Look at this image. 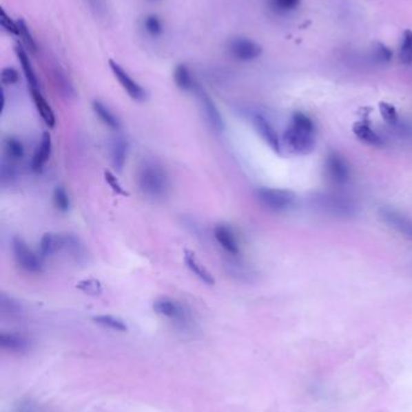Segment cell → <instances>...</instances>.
I'll use <instances>...</instances> for the list:
<instances>
[{"label":"cell","mask_w":412,"mask_h":412,"mask_svg":"<svg viewBox=\"0 0 412 412\" xmlns=\"http://www.w3.org/2000/svg\"><path fill=\"white\" fill-rule=\"evenodd\" d=\"M325 166L329 176L334 180L335 182L344 184L349 179V164L344 157L339 155L338 152H331L327 157Z\"/></svg>","instance_id":"11"},{"label":"cell","mask_w":412,"mask_h":412,"mask_svg":"<svg viewBox=\"0 0 412 412\" xmlns=\"http://www.w3.org/2000/svg\"><path fill=\"white\" fill-rule=\"evenodd\" d=\"M52 152V139L49 131H45L40 141L38 149L35 150L34 155L32 158V170L35 173H40L44 169L45 164L49 162Z\"/></svg>","instance_id":"14"},{"label":"cell","mask_w":412,"mask_h":412,"mask_svg":"<svg viewBox=\"0 0 412 412\" xmlns=\"http://www.w3.org/2000/svg\"><path fill=\"white\" fill-rule=\"evenodd\" d=\"M16 412H40V409L32 399H23L17 404Z\"/></svg>","instance_id":"39"},{"label":"cell","mask_w":412,"mask_h":412,"mask_svg":"<svg viewBox=\"0 0 412 412\" xmlns=\"http://www.w3.org/2000/svg\"><path fill=\"white\" fill-rule=\"evenodd\" d=\"M253 126L256 128V133L259 134L261 139L265 141L266 145L269 146L271 150L275 151L276 153L280 155V150H282L280 136L270 122L261 115H256L253 117Z\"/></svg>","instance_id":"10"},{"label":"cell","mask_w":412,"mask_h":412,"mask_svg":"<svg viewBox=\"0 0 412 412\" xmlns=\"http://www.w3.org/2000/svg\"><path fill=\"white\" fill-rule=\"evenodd\" d=\"M109 67L112 69L115 78L121 85L123 91L127 93L128 96L132 98L133 100L143 102V100L147 99V91L136 80H133L131 78V75L120 64L116 63L113 59H110L109 61Z\"/></svg>","instance_id":"5"},{"label":"cell","mask_w":412,"mask_h":412,"mask_svg":"<svg viewBox=\"0 0 412 412\" xmlns=\"http://www.w3.org/2000/svg\"><path fill=\"white\" fill-rule=\"evenodd\" d=\"M30 93H32L35 107H37L40 116L43 118V121L46 123V126L54 128V124H56V116H54V110H52L49 102L43 96V93L40 92V89H30Z\"/></svg>","instance_id":"19"},{"label":"cell","mask_w":412,"mask_h":412,"mask_svg":"<svg viewBox=\"0 0 412 412\" xmlns=\"http://www.w3.org/2000/svg\"><path fill=\"white\" fill-rule=\"evenodd\" d=\"M301 0H270V6L274 10L278 12L293 11L300 6Z\"/></svg>","instance_id":"34"},{"label":"cell","mask_w":412,"mask_h":412,"mask_svg":"<svg viewBox=\"0 0 412 412\" xmlns=\"http://www.w3.org/2000/svg\"><path fill=\"white\" fill-rule=\"evenodd\" d=\"M399 59L402 64L412 63V32L405 30L402 34V45L399 51Z\"/></svg>","instance_id":"28"},{"label":"cell","mask_w":412,"mask_h":412,"mask_svg":"<svg viewBox=\"0 0 412 412\" xmlns=\"http://www.w3.org/2000/svg\"><path fill=\"white\" fill-rule=\"evenodd\" d=\"M79 291L91 296H99L103 293V285L96 279H85L76 285Z\"/></svg>","instance_id":"26"},{"label":"cell","mask_w":412,"mask_h":412,"mask_svg":"<svg viewBox=\"0 0 412 412\" xmlns=\"http://www.w3.org/2000/svg\"><path fill=\"white\" fill-rule=\"evenodd\" d=\"M64 243H65V237L61 234L45 233L40 239L39 254L41 259L52 257L56 253L64 250Z\"/></svg>","instance_id":"12"},{"label":"cell","mask_w":412,"mask_h":412,"mask_svg":"<svg viewBox=\"0 0 412 412\" xmlns=\"http://www.w3.org/2000/svg\"><path fill=\"white\" fill-rule=\"evenodd\" d=\"M378 107H380V112H381L383 120L386 123L391 124V126L397 123L398 112L394 105L389 104V102H381L378 104Z\"/></svg>","instance_id":"32"},{"label":"cell","mask_w":412,"mask_h":412,"mask_svg":"<svg viewBox=\"0 0 412 412\" xmlns=\"http://www.w3.org/2000/svg\"><path fill=\"white\" fill-rule=\"evenodd\" d=\"M259 203L272 211H285L294 206L296 195L289 189L260 187L256 191Z\"/></svg>","instance_id":"3"},{"label":"cell","mask_w":412,"mask_h":412,"mask_svg":"<svg viewBox=\"0 0 412 412\" xmlns=\"http://www.w3.org/2000/svg\"><path fill=\"white\" fill-rule=\"evenodd\" d=\"M0 347L14 354H25L30 349V340L16 333H1Z\"/></svg>","instance_id":"15"},{"label":"cell","mask_w":412,"mask_h":412,"mask_svg":"<svg viewBox=\"0 0 412 412\" xmlns=\"http://www.w3.org/2000/svg\"><path fill=\"white\" fill-rule=\"evenodd\" d=\"M54 83L57 85V87H59L61 92L64 93L65 96H70L73 94L74 88L72 86V83H69L67 75L61 70L59 68H56L54 70Z\"/></svg>","instance_id":"31"},{"label":"cell","mask_w":412,"mask_h":412,"mask_svg":"<svg viewBox=\"0 0 412 412\" xmlns=\"http://www.w3.org/2000/svg\"><path fill=\"white\" fill-rule=\"evenodd\" d=\"M229 51L234 58L242 62H251L259 58L262 54L260 45L248 38H235L231 40Z\"/></svg>","instance_id":"7"},{"label":"cell","mask_w":412,"mask_h":412,"mask_svg":"<svg viewBox=\"0 0 412 412\" xmlns=\"http://www.w3.org/2000/svg\"><path fill=\"white\" fill-rule=\"evenodd\" d=\"M92 109H94L96 116L99 117V121L102 122L104 126L108 127L113 131H119L121 128L120 120L114 115V112L103 102L94 100L92 102Z\"/></svg>","instance_id":"21"},{"label":"cell","mask_w":412,"mask_h":412,"mask_svg":"<svg viewBox=\"0 0 412 412\" xmlns=\"http://www.w3.org/2000/svg\"><path fill=\"white\" fill-rule=\"evenodd\" d=\"M353 133L359 140L363 141L364 144H367V145L381 147L384 144L382 138L373 131L369 124V122H356L353 124Z\"/></svg>","instance_id":"17"},{"label":"cell","mask_w":412,"mask_h":412,"mask_svg":"<svg viewBox=\"0 0 412 412\" xmlns=\"http://www.w3.org/2000/svg\"><path fill=\"white\" fill-rule=\"evenodd\" d=\"M0 22H1V27L12 35H19V25H17V21L11 20L10 16L6 15V12L4 10L0 11Z\"/></svg>","instance_id":"36"},{"label":"cell","mask_w":412,"mask_h":412,"mask_svg":"<svg viewBox=\"0 0 412 412\" xmlns=\"http://www.w3.org/2000/svg\"><path fill=\"white\" fill-rule=\"evenodd\" d=\"M285 145L296 155H307L312 152L316 144L314 123L302 112H295L288 129L283 134Z\"/></svg>","instance_id":"1"},{"label":"cell","mask_w":412,"mask_h":412,"mask_svg":"<svg viewBox=\"0 0 412 412\" xmlns=\"http://www.w3.org/2000/svg\"><path fill=\"white\" fill-rule=\"evenodd\" d=\"M216 243L225 250L226 252L236 256L240 253V245L237 241L235 233L226 224H218L213 230Z\"/></svg>","instance_id":"13"},{"label":"cell","mask_w":412,"mask_h":412,"mask_svg":"<svg viewBox=\"0 0 412 412\" xmlns=\"http://www.w3.org/2000/svg\"><path fill=\"white\" fill-rule=\"evenodd\" d=\"M152 309L157 315L166 317L168 320L177 321V322H185L189 318L185 306L181 304L179 301H173L171 298H160L154 301Z\"/></svg>","instance_id":"8"},{"label":"cell","mask_w":412,"mask_h":412,"mask_svg":"<svg viewBox=\"0 0 412 412\" xmlns=\"http://www.w3.org/2000/svg\"><path fill=\"white\" fill-rule=\"evenodd\" d=\"M0 176H1V182L3 184H11L16 179L15 165L11 163V160L10 163H3L1 164Z\"/></svg>","instance_id":"37"},{"label":"cell","mask_w":412,"mask_h":412,"mask_svg":"<svg viewBox=\"0 0 412 412\" xmlns=\"http://www.w3.org/2000/svg\"><path fill=\"white\" fill-rule=\"evenodd\" d=\"M173 78H174V83L177 85V87L184 91V92L196 89L197 85L194 81L192 73H190V70L187 69L185 64H178L176 69H174Z\"/></svg>","instance_id":"22"},{"label":"cell","mask_w":412,"mask_h":412,"mask_svg":"<svg viewBox=\"0 0 412 412\" xmlns=\"http://www.w3.org/2000/svg\"><path fill=\"white\" fill-rule=\"evenodd\" d=\"M138 186L147 198L162 200L166 198L171 188L167 171L156 162H144L138 171Z\"/></svg>","instance_id":"2"},{"label":"cell","mask_w":412,"mask_h":412,"mask_svg":"<svg viewBox=\"0 0 412 412\" xmlns=\"http://www.w3.org/2000/svg\"><path fill=\"white\" fill-rule=\"evenodd\" d=\"M195 92H196L197 99H198L200 107H201L202 111L205 113L208 124L216 131H219V133L224 131L225 121L221 116L220 111L216 107V102H213V99L209 97V94L205 89H202L201 87L197 86Z\"/></svg>","instance_id":"6"},{"label":"cell","mask_w":412,"mask_h":412,"mask_svg":"<svg viewBox=\"0 0 412 412\" xmlns=\"http://www.w3.org/2000/svg\"><path fill=\"white\" fill-rule=\"evenodd\" d=\"M12 254L15 262L23 272L28 274H40L43 272V259L39 254L33 252V250L28 246L23 239L15 237L11 240Z\"/></svg>","instance_id":"4"},{"label":"cell","mask_w":412,"mask_h":412,"mask_svg":"<svg viewBox=\"0 0 412 412\" xmlns=\"http://www.w3.org/2000/svg\"><path fill=\"white\" fill-rule=\"evenodd\" d=\"M17 25H19V35L17 36H20L21 40L23 41L25 49L28 50L30 54H37L38 46H37V43H35L34 38H33V35L30 33L27 23H25V21L20 19V20L17 21Z\"/></svg>","instance_id":"25"},{"label":"cell","mask_w":412,"mask_h":412,"mask_svg":"<svg viewBox=\"0 0 412 412\" xmlns=\"http://www.w3.org/2000/svg\"><path fill=\"white\" fill-rule=\"evenodd\" d=\"M90 6H91V10L94 11V14L96 16H102L105 11V6H104V0H89Z\"/></svg>","instance_id":"40"},{"label":"cell","mask_w":412,"mask_h":412,"mask_svg":"<svg viewBox=\"0 0 412 412\" xmlns=\"http://www.w3.org/2000/svg\"><path fill=\"white\" fill-rule=\"evenodd\" d=\"M94 323L99 325H103L109 329L118 330V332H127L128 327L121 318L112 315H99L94 316L92 318Z\"/></svg>","instance_id":"24"},{"label":"cell","mask_w":412,"mask_h":412,"mask_svg":"<svg viewBox=\"0 0 412 412\" xmlns=\"http://www.w3.org/2000/svg\"><path fill=\"white\" fill-rule=\"evenodd\" d=\"M376 57L381 61H389L392 57V52L383 45H378V52H376Z\"/></svg>","instance_id":"41"},{"label":"cell","mask_w":412,"mask_h":412,"mask_svg":"<svg viewBox=\"0 0 412 412\" xmlns=\"http://www.w3.org/2000/svg\"><path fill=\"white\" fill-rule=\"evenodd\" d=\"M184 261L187 264V269L195 275V277L200 280V281L206 283L208 286H213L216 283V279L213 277L211 272H208V269L203 267L200 261L197 259L195 253L185 250L184 252Z\"/></svg>","instance_id":"16"},{"label":"cell","mask_w":412,"mask_h":412,"mask_svg":"<svg viewBox=\"0 0 412 412\" xmlns=\"http://www.w3.org/2000/svg\"><path fill=\"white\" fill-rule=\"evenodd\" d=\"M110 153H112L114 168L118 171H123V166L127 160V140L123 136H115L112 141V145H110Z\"/></svg>","instance_id":"18"},{"label":"cell","mask_w":412,"mask_h":412,"mask_svg":"<svg viewBox=\"0 0 412 412\" xmlns=\"http://www.w3.org/2000/svg\"><path fill=\"white\" fill-rule=\"evenodd\" d=\"M52 199H54V205L56 209L61 213H68L70 209V198H69L68 192L64 187L57 186L52 194Z\"/></svg>","instance_id":"27"},{"label":"cell","mask_w":412,"mask_h":412,"mask_svg":"<svg viewBox=\"0 0 412 412\" xmlns=\"http://www.w3.org/2000/svg\"><path fill=\"white\" fill-rule=\"evenodd\" d=\"M104 179L108 182L109 186L112 187L115 193L127 195V192L123 189V184H120L118 177L112 171H109V170L104 171Z\"/></svg>","instance_id":"38"},{"label":"cell","mask_w":412,"mask_h":412,"mask_svg":"<svg viewBox=\"0 0 412 412\" xmlns=\"http://www.w3.org/2000/svg\"><path fill=\"white\" fill-rule=\"evenodd\" d=\"M380 216L384 224L397 230L398 233L402 234V237L412 240V219L410 217L388 208L381 209Z\"/></svg>","instance_id":"9"},{"label":"cell","mask_w":412,"mask_h":412,"mask_svg":"<svg viewBox=\"0 0 412 412\" xmlns=\"http://www.w3.org/2000/svg\"><path fill=\"white\" fill-rule=\"evenodd\" d=\"M16 54H17L19 61H20L22 72L25 74V80H27L30 89H39V81L37 78V74H35L34 68L32 65L27 50L21 47V46H17L16 47Z\"/></svg>","instance_id":"20"},{"label":"cell","mask_w":412,"mask_h":412,"mask_svg":"<svg viewBox=\"0 0 412 412\" xmlns=\"http://www.w3.org/2000/svg\"><path fill=\"white\" fill-rule=\"evenodd\" d=\"M65 237V243H64V250H67L72 257L75 258V261L80 262L85 257V248L78 238L74 235H64Z\"/></svg>","instance_id":"29"},{"label":"cell","mask_w":412,"mask_h":412,"mask_svg":"<svg viewBox=\"0 0 412 412\" xmlns=\"http://www.w3.org/2000/svg\"><path fill=\"white\" fill-rule=\"evenodd\" d=\"M4 151L8 160L11 162L21 160L25 157V146L22 141L19 140L15 136H9L4 141Z\"/></svg>","instance_id":"23"},{"label":"cell","mask_w":412,"mask_h":412,"mask_svg":"<svg viewBox=\"0 0 412 412\" xmlns=\"http://www.w3.org/2000/svg\"><path fill=\"white\" fill-rule=\"evenodd\" d=\"M0 310L4 315L14 316L20 314L21 307L11 298L1 294V296H0Z\"/></svg>","instance_id":"33"},{"label":"cell","mask_w":412,"mask_h":412,"mask_svg":"<svg viewBox=\"0 0 412 412\" xmlns=\"http://www.w3.org/2000/svg\"><path fill=\"white\" fill-rule=\"evenodd\" d=\"M144 30L150 36H160L163 33V25L162 21L156 15H147L143 21Z\"/></svg>","instance_id":"30"},{"label":"cell","mask_w":412,"mask_h":412,"mask_svg":"<svg viewBox=\"0 0 412 412\" xmlns=\"http://www.w3.org/2000/svg\"><path fill=\"white\" fill-rule=\"evenodd\" d=\"M0 78H1V83L4 86H12L20 81V73L15 68L8 67L1 70Z\"/></svg>","instance_id":"35"}]
</instances>
